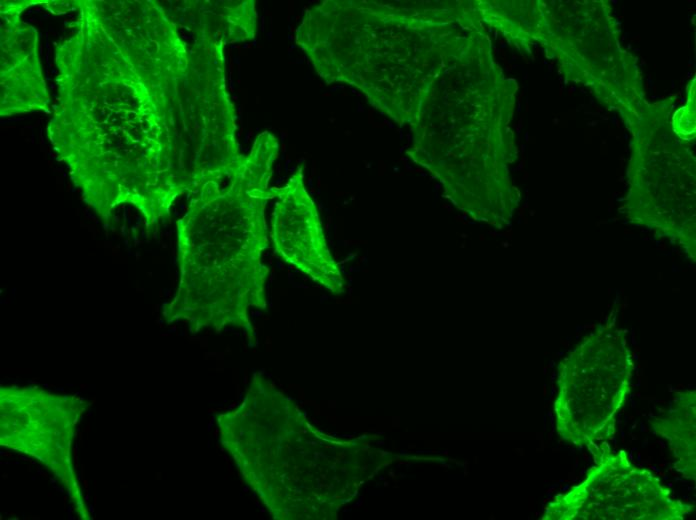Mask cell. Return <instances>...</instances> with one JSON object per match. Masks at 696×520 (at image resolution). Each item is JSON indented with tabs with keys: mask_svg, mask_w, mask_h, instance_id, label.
Here are the masks:
<instances>
[{
	"mask_svg": "<svg viewBox=\"0 0 696 520\" xmlns=\"http://www.w3.org/2000/svg\"><path fill=\"white\" fill-rule=\"evenodd\" d=\"M302 167L278 188L271 219L276 253L332 293L344 291V278L324 237L316 205L308 194Z\"/></svg>",
	"mask_w": 696,
	"mask_h": 520,
	"instance_id": "cell-9",
	"label": "cell"
},
{
	"mask_svg": "<svg viewBox=\"0 0 696 520\" xmlns=\"http://www.w3.org/2000/svg\"><path fill=\"white\" fill-rule=\"evenodd\" d=\"M22 2L1 10L2 116L41 111L49 96L37 53L36 30L21 21Z\"/></svg>",
	"mask_w": 696,
	"mask_h": 520,
	"instance_id": "cell-10",
	"label": "cell"
},
{
	"mask_svg": "<svg viewBox=\"0 0 696 520\" xmlns=\"http://www.w3.org/2000/svg\"><path fill=\"white\" fill-rule=\"evenodd\" d=\"M516 83L493 60L484 31L471 34L430 85L409 123L411 159L437 179L446 197L475 221L508 226L520 194L510 165Z\"/></svg>",
	"mask_w": 696,
	"mask_h": 520,
	"instance_id": "cell-3",
	"label": "cell"
},
{
	"mask_svg": "<svg viewBox=\"0 0 696 520\" xmlns=\"http://www.w3.org/2000/svg\"><path fill=\"white\" fill-rule=\"evenodd\" d=\"M469 9L417 11L376 1L327 0L303 14L295 42L327 83L360 90L378 110L410 123L460 45Z\"/></svg>",
	"mask_w": 696,
	"mask_h": 520,
	"instance_id": "cell-4",
	"label": "cell"
},
{
	"mask_svg": "<svg viewBox=\"0 0 696 520\" xmlns=\"http://www.w3.org/2000/svg\"><path fill=\"white\" fill-rule=\"evenodd\" d=\"M278 151L277 138L260 133L245 163L225 184H204L177 221L179 280L162 308L167 323L184 322L192 333L235 327L255 344L249 310L267 306L269 269L261 256L268 247L265 208L278 194L268 186Z\"/></svg>",
	"mask_w": 696,
	"mask_h": 520,
	"instance_id": "cell-2",
	"label": "cell"
},
{
	"mask_svg": "<svg viewBox=\"0 0 696 520\" xmlns=\"http://www.w3.org/2000/svg\"><path fill=\"white\" fill-rule=\"evenodd\" d=\"M56 47L48 138L83 200L105 222L134 207L147 229L184 194L245 162L226 86L225 42L189 45L155 1H77Z\"/></svg>",
	"mask_w": 696,
	"mask_h": 520,
	"instance_id": "cell-1",
	"label": "cell"
},
{
	"mask_svg": "<svg viewBox=\"0 0 696 520\" xmlns=\"http://www.w3.org/2000/svg\"><path fill=\"white\" fill-rule=\"evenodd\" d=\"M668 101L647 103L628 129L626 218L695 261V157L674 130Z\"/></svg>",
	"mask_w": 696,
	"mask_h": 520,
	"instance_id": "cell-7",
	"label": "cell"
},
{
	"mask_svg": "<svg viewBox=\"0 0 696 520\" xmlns=\"http://www.w3.org/2000/svg\"><path fill=\"white\" fill-rule=\"evenodd\" d=\"M694 99L682 109L675 112L672 125L675 132L686 141L691 140L695 134V106Z\"/></svg>",
	"mask_w": 696,
	"mask_h": 520,
	"instance_id": "cell-11",
	"label": "cell"
},
{
	"mask_svg": "<svg viewBox=\"0 0 696 520\" xmlns=\"http://www.w3.org/2000/svg\"><path fill=\"white\" fill-rule=\"evenodd\" d=\"M90 402L40 387L0 388V444L41 462L61 483L81 520L91 519L73 466L72 445Z\"/></svg>",
	"mask_w": 696,
	"mask_h": 520,
	"instance_id": "cell-8",
	"label": "cell"
},
{
	"mask_svg": "<svg viewBox=\"0 0 696 520\" xmlns=\"http://www.w3.org/2000/svg\"><path fill=\"white\" fill-rule=\"evenodd\" d=\"M533 41L568 81L617 111L627 128L640 116L648 102L637 59L622 47L606 1H535Z\"/></svg>",
	"mask_w": 696,
	"mask_h": 520,
	"instance_id": "cell-6",
	"label": "cell"
},
{
	"mask_svg": "<svg viewBox=\"0 0 696 520\" xmlns=\"http://www.w3.org/2000/svg\"><path fill=\"white\" fill-rule=\"evenodd\" d=\"M216 422L222 447L272 518L319 517L320 435L292 399L256 373L239 405Z\"/></svg>",
	"mask_w": 696,
	"mask_h": 520,
	"instance_id": "cell-5",
	"label": "cell"
}]
</instances>
